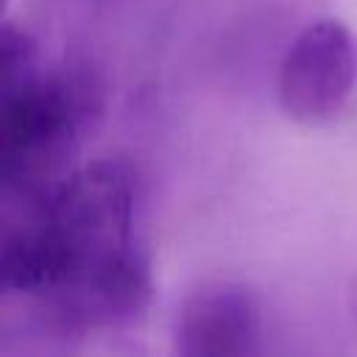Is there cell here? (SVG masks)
Returning a JSON list of instances; mask_svg holds the SVG:
<instances>
[{
	"label": "cell",
	"instance_id": "cell-1",
	"mask_svg": "<svg viewBox=\"0 0 357 357\" xmlns=\"http://www.w3.org/2000/svg\"><path fill=\"white\" fill-rule=\"evenodd\" d=\"M137 178L123 159L78 167L22 223L42 293L81 324H128L145 312L153 279L134 229Z\"/></svg>",
	"mask_w": 357,
	"mask_h": 357
},
{
	"label": "cell",
	"instance_id": "cell-2",
	"mask_svg": "<svg viewBox=\"0 0 357 357\" xmlns=\"http://www.w3.org/2000/svg\"><path fill=\"white\" fill-rule=\"evenodd\" d=\"M100 106V81L81 61L3 81L0 181L6 192L31 206L50 198L75 173L81 134Z\"/></svg>",
	"mask_w": 357,
	"mask_h": 357
},
{
	"label": "cell",
	"instance_id": "cell-3",
	"mask_svg": "<svg viewBox=\"0 0 357 357\" xmlns=\"http://www.w3.org/2000/svg\"><path fill=\"white\" fill-rule=\"evenodd\" d=\"M357 89V33L335 17L304 25L276 70V103L284 117L315 126L332 120Z\"/></svg>",
	"mask_w": 357,
	"mask_h": 357
},
{
	"label": "cell",
	"instance_id": "cell-4",
	"mask_svg": "<svg viewBox=\"0 0 357 357\" xmlns=\"http://www.w3.org/2000/svg\"><path fill=\"white\" fill-rule=\"evenodd\" d=\"M173 357H268L259 296L240 282H204L176 315Z\"/></svg>",
	"mask_w": 357,
	"mask_h": 357
},
{
	"label": "cell",
	"instance_id": "cell-5",
	"mask_svg": "<svg viewBox=\"0 0 357 357\" xmlns=\"http://www.w3.org/2000/svg\"><path fill=\"white\" fill-rule=\"evenodd\" d=\"M349 307H351V321H354V329H357V273H354V282H351V290H349Z\"/></svg>",
	"mask_w": 357,
	"mask_h": 357
}]
</instances>
